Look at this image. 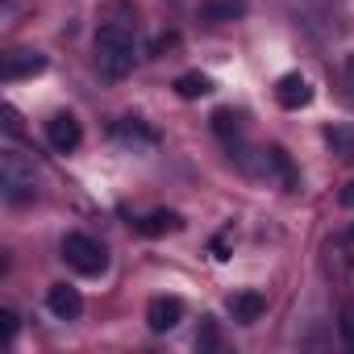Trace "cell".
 <instances>
[{
    "mask_svg": "<svg viewBox=\"0 0 354 354\" xmlns=\"http://www.w3.org/2000/svg\"><path fill=\"white\" fill-rule=\"evenodd\" d=\"M138 63V42H133V30L125 21H104L96 30V67L109 75V80H125Z\"/></svg>",
    "mask_w": 354,
    "mask_h": 354,
    "instance_id": "obj_1",
    "label": "cell"
},
{
    "mask_svg": "<svg viewBox=\"0 0 354 354\" xmlns=\"http://www.w3.org/2000/svg\"><path fill=\"white\" fill-rule=\"evenodd\" d=\"M0 192H5L9 205H30V201L38 196V171H34V162H30L21 150H13V146L0 150Z\"/></svg>",
    "mask_w": 354,
    "mask_h": 354,
    "instance_id": "obj_2",
    "label": "cell"
},
{
    "mask_svg": "<svg viewBox=\"0 0 354 354\" xmlns=\"http://www.w3.org/2000/svg\"><path fill=\"white\" fill-rule=\"evenodd\" d=\"M238 162H242V171H246V175H254V180L279 184L283 192H292V188H296V167H292V158H288V150H283V146L242 150V154H238Z\"/></svg>",
    "mask_w": 354,
    "mask_h": 354,
    "instance_id": "obj_3",
    "label": "cell"
},
{
    "mask_svg": "<svg viewBox=\"0 0 354 354\" xmlns=\"http://www.w3.org/2000/svg\"><path fill=\"white\" fill-rule=\"evenodd\" d=\"M63 259L80 275H104L109 271V250L96 238H88V234H67L63 238Z\"/></svg>",
    "mask_w": 354,
    "mask_h": 354,
    "instance_id": "obj_4",
    "label": "cell"
},
{
    "mask_svg": "<svg viewBox=\"0 0 354 354\" xmlns=\"http://www.w3.org/2000/svg\"><path fill=\"white\" fill-rule=\"evenodd\" d=\"M180 321H184V300H180V296H154V300L146 304V325H150V333H171Z\"/></svg>",
    "mask_w": 354,
    "mask_h": 354,
    "instance_id": "obj_5",
    "label": "cell"
},
{
    "mask_svg": "<svg viewBox=\"0 0 354 354\" xmlns=\"http://www.w3.org/2000/svg\"><path fill=\"white\" fill-rule=\"evenodd\" d=\"M42 71H46V55H38V50H9L5 63H0V80L5 84L30 80V75H42Z\"/></svg>",
    "mask_w": 354,
    "mask_h": 354,
    "instance_id": "obj_6",
    "label": "cell"
},
{
    "mask_svg": "<svg viewBox=\"0 0 354 354\" xmlns=\"http://www.w3.org/2000/svg\"><path fill=\"white\" fill-rule=\"evenodd\" d=\"M46 142H50L59 154H71V150L84 142V129H80V121H75L71 113H55V117L46 121Z\"/></svg>",
    "mask_w": 354,
    "mask_h": 354,
    "instance_id": "obj_7",
    "label": "cell"
},
{
    "mask_svg": "<svg viewBox=\"0 0 354 354\" xmlns=\"http://www.w3.org/2000/svg\"><path fill=\"white\" fill-rule=\"evenodd\" d=\"M275 100H279V109H304L308 100H313V88H308V80L300 75V71H288V75H279L275 80Z\"/></svg>",
    "mask_w": 354,
    "mask_h": 354,
    "instance_id": "obj_8",
    "label": "cell"
},
{
    "mask_svg": "<svg viewBox=\"0 0 354 354\" xmlns=\"http://www.w3.org/2000/svg\"><path fill=\"white\" fill-rule=\"evenodd\" d=\"M225 308H230V317L238 321V325H254L263 313H267V296L263 292H234L230 300H225Z\"/></svg>",
    "mask_w": 354,
    "mask_h": 354,
    "instance_id": "obj_9",
    "label": "cell"
},
{
    "mask_svg": "<svg viewBox=\"0 0 354 354\" xmlns=\"http://www.w3.org/2000/svg\"><path fill=\"white\" fill-rule=\"evenodd\" d=\"M113 138L125 142V146H133V150H154V146H158V133H154L150 125H142L138 117H121V121L113 125Z\"/></svg>",
    "mask_w": 354,
    "mask_h": 354,
    "instance_id": "obj_10",
    "label": "cell"
},
{
    "mask_svg": "<svg viewBox=\"0 0 354 354\" xmlns=\"http://www.w3.org/2000/svg\"><path fill=\"white\" fill-rule=\"evenodd\" d=\"M46 308H50L59 321H75V317L84 313V300H80V292H75L71 283H50V292H46Z\"/></svg>",
    "mask_w": 354,
    "mask_h": 354,
    "instance_id": "obj_11",
    "label": "cell"
},
{
    "mask_svg": "<svg viewBox=\"0 0 354 354\" xmlns=\"http://www.w3.org/2000/svg\"><path fill=\"white\" fill-rule=\"evenodd\" d=\"M184 230V217L175 213V209H154L150 217L138 221V234L142 238H162V234H180Z\"/></svg>",
    "mask_w": 354,
    "mask_h": 354,
    "instance_id": "obj_12",
    "label": "cell"
},
{
    "mask_svg": "<svg viewBox=\"0 0 354 354\" xmlns=\"http://www.w3.org/2000/svg\"><path fill=\"white\" fill-rule=\"evenodd\" d=\"M242 13H246L242 0H205V5H201V21H213V26L234 21V17H242Z\"/></svg>",
    "mask_w": 354,
    "mask_h": 354,
    "instance_id": "obj_13",
    "label": "cell"
},
{
    "mask_svg": "<svg viewBox=\"0 0 354 354\" xmlns=\"http://www.w3.org/2000/svg\"><path fill=\"white\" fill-rule=\"evenodd\" d=\"M209 92H213V80L201 75V71H188V75L175 80V96H180V100H201V96H209Z\"/></svg>",
    "mask_w": 354,
    "mask_h": 354,
    "instance_id": "obj_14",
    "label": "cell"
},
{
    "mask_svg": "<svg viewBox=\"0 0 354 354\" xmlns=\"http://www.w3.org/2000/svg\"><path fill=\"white\" fill-rule=\"evenodd\" d=\"M325 146L337 154V158H354V125H329L325 129Z\"/></svg>",
    "mask_w": 354,
    "mask_h": 354,
    "instance_id": "obj_15",
    "label": "cell"
},
{
    "mask_svg": "<svg viewBox=\"0 0 354 354\" xmlns=\"http://www.w3.org/2000/svg\"><path fill=\"white\" fill-rule=\"evenodd\" d=\"M213 133L225 138V142H234V138L242 133V113H234V109H217V113H213Z\"/></svg>",
    "mask_w": 354,
    "mask_h": 354,
    "instance_id": "obj_16",
    "label": "cell"
},
{
    "mask_svg": "<svg viewBox=\"0 0 354 354\" xmlns=\"http://www.w3.org/2000/svg\"><path fill=\"white\" fill-rule=\"evenodd\" d=\"M196 350H201V354L221 350V329H217V321H213V317H205V321H201V329H196Z\"/></svg>",
    "mask_w": 354,
    "mask_h": 354,
    "instance_id": "obj_17",
    "label": "cell"
},
{
    "mask_svg": "<svg viewBox=\"0 0 354 354\" xmlns=\"http://www.w3.org/2000/svg\"><path fill=\"white\" fill-rule=\"evenodd\" d=\"M0 333H5V346H13V337H17V313L13 308H0Z\"/></svg>",
    "mask_w": 354,
    "mask_h": 354,
    "instance_id": "obj_18",
    "label": "cell"
},
{
    "mask_svg": "<svg viewBox=\"0 0 354 354\" xmlns=\"http://www.w3.org/2000/svg\"><path fill=\"white\" fill-rule=\"evenodd\" d=\"M180 46V34H158L154 42H150V55H167V50H175Z\"/></svg>",
    "mask_w": 354,
    "mask_h": 354,
    "instance_id": "obj_19",
    "label": "cell"
},
{
    "mask_svg": "<svg viewBox=\"0 0 354 354\" xmlns=\"http://www.w3.org/2000/svg\"><path fill=\"white\" fill-rule=\"evenodd\" d=\"M230 246H234V230H225V234L213 238V254L217 259H230Z\"/></svg>",
    "mask_w": 354,
    "mask_h": 354,
    "instance_id": "obj_20",
    "label": "cell"
},
{
    "mask_svg": "<svg viewBox=\"0 0 354 354\" xmlns=\"http://www.w3.org/2000/svg\"><path fill=\"white\" fill-rule=\"evenodd\" d=\"M342 337L354 346V304H346V308H342Z\"/></svg>",
    "mask_w": 354,
    "mask_h": 354,
    "instance_id": "obj_21",
    "label": "cell"
},
{
    "mask_svg": "<svg viewBox=\"0 0 354 354\" xmlns=\"http://www.w3.org/2000/svg\"><path fill=\"white\" fill-rule=\"evenodd\" d=\"M337 201H342V205H346V209H354V180H350V184H346V188H342V192H337Z\"/></svg>",
    "mask_w": 354,
    "mask_h": 354,
    "instance_id": "obj_22",
    "label": "cell"
},
{
    "mask_svg": "<svg viewBox=\"0 0 354 354\" xmlns=\"http://www.w3.org/2000/svg\"><path fill=\"white\" fill-rule=\"evenodd\" d=\"M346 84H350V92H354V55L346 59Z\"/></svg>",
    "mask_w": 354,
    "mask_h": 354,
    "instance_id": "obj_23",
    "label": "cell"
},
{
    "mask_svg": "<svg viewBox=\"0 0 354 354\" xmlns=\"http://www.w3.org/2000/svg\"><path fill=\"white\" fill-rule=\"evenodd\" d=\"M350 242H354V230H350Z\"/></svg>",
    "mask_w": 354,
    "mask_h": 354,
    "instance_id": "obj_24",
    "label": "cell"
}]
</instances>
